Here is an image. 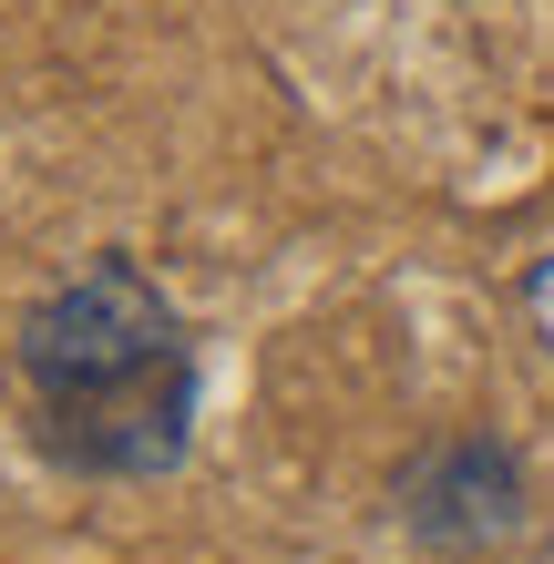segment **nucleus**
Instances as JSON below:
<instances>
[{
  "label": "nucleus",
  "mask_w": 554,
  "mask_h": 564,
  "mask_svg": "<svg viewBox=\"0 0 554 564\" xmlns=\"http://www.w3.org/2000/svg\"><path fill=\"white\" fill-rule=\"evenodd\" d=\"M401 513H411L421 544H493V534H513V513H524V473H513V452H493V442H452V452H432L401 482Z\"/></svg>",
  "instance_id": "2"
},
{
  "label": "nucleus",
  "mask_w": 554,
  "mask_h": 564,
  "mask_svg": "<svg viewBox=\"0 0 554 564\" xmlns=\"http://www.w3.org/2000/svg\"><path fill=\"white\" fill-rule=\"evenodd\" d=\"M21 370L52 411V452L83 473H165L185 452V339L134 257H93L42 297L21 318Z\"/></svg>",
  "instance_id": "1"
},
{
  "label": "nucleus",
  "mask_w": 554,
  "mask_h": 564,
  "mask_svg": "<svg viewBox=\"0 0 554 564\" xmlns=\"http://www.w3.org/2000/svg\"><path fill=\"white\" fill-rule=\"evenodd\" d=\"M534 564H554V544H544V554H534Z\"/></svg>",
  "instance_id": "3"
}]
</instances>
